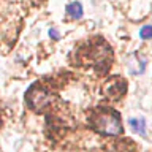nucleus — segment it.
Masks as SVG:
<instances>
[{"instance_id": "nucleus-1", "label": "nucleus", "mask_w": 152, "mask_h": 152, "mask_svg": "<svg viewBox=\"0 0 152 152\" xmlns=\"http://www.w3.org/2000/svg\"><path fill=\"white\" fill-rule=\"evenodd\" d=\"M95 128L103 133V135H119L122 130L121 125V119L116 113H109V114H102L97 117L95 121Z\"/></svg>"}, {"instance_id": "nucleus-4", "label": "nucleus", "mask_w": 152, "mask_h": 152, "mask_svg": "<svg viewBox=\"0 0 152 152\" xmlns=\"http://www.w3.org/2000/svg\"><path fill=\"white\" fill-rule=\"evenodd\" d=\"M130 125L133 127V130L138 132V133H141V135H144L146 133V122H144V119H130Z\"/></svg>"}, {"instance_id": "nucleus-5", "label": "nucleus", "mask_w": 152, "mask_h": 152, "mask_svg": "<svg viewBox=\"0 0 152 152\" xmlns=\"http://www.w3.org/2000/svg\"><path fill=\"white\" fill-rule=\"evenodd\" d=\"M140 37L142 38V40H149V38H152V26H144L140 30Z\"/></svg>"}, {"instance_id": "nucleus-3", "label": "nucleus", "mask_w": 152, "mask_h": 152, "mask_svg": "<svg viewBox=\"0 0 152 152\" xmlns=\"http://www.w3.org/2000/svg\"><path fill=\"white\" fill-rule=\"evenodd\" d=\"M66 13H68L71 18L79 19L81 16H83V7H81L79 2H73V3H70L68 7H66Z\"/></svg>"}, {"instance_id": "nucleus-6", "label": "nucleus", "mask_w": 152, "mask_h": 152, "mask_svg": "<svg viewBox=\"0 0 152 152\" xmlns=\"http://www.w3.org/2000/svg\"><path fill=\"white\" fill-rule=\"evenodd\" d=\"M49 35L54 38V40H57V38H59V32H57L56 28H51V30H49Z\"/></svg>"}, {"instance_id": "nucleus-2", "label": "nucleus", "mask_w": 152, "mask_h": 152, "mask_svg": "<svg viewBox=\"0 0 152 152\" xmlns=\"http://www.w3.org/2000/svg\"><path fill=\"white\" fill-rule=\"evenodd\" d=\"M48 102H49V97L45 94V92H37V90H33V92L28 94V103H30L32 108L35 109H41L45 104H48Z\"/></svg>"}]
</instances>
